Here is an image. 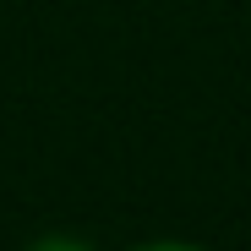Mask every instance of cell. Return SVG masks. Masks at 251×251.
<instances>
[{"label":"cell","mask_w":251,"mask_h":251,"mask_svg":"<svg viewBox=\"0 0 251 251\" xmlns=\"http://www.w3.org/2000/svg\"><path fill=\"white\" fill-rule=\"evenodd\" d=\"M142 251H202V246H175V240H164V246H142Z\"/></svg>","instance_id":"2"},{"label":"cell","mask_w":251,"mask_h":251,"mask_svg":"<svg viewBox=\"0 0 251 251\" xmlns=\"http://www.w3.org/2000/svg\"><path fill=\"white\" fill-rule=\"evenodd\" d=\"M33 251H88V246H76V240H44V246H33Z\"/></svg>","instance_id":"1"}]
</instances>
